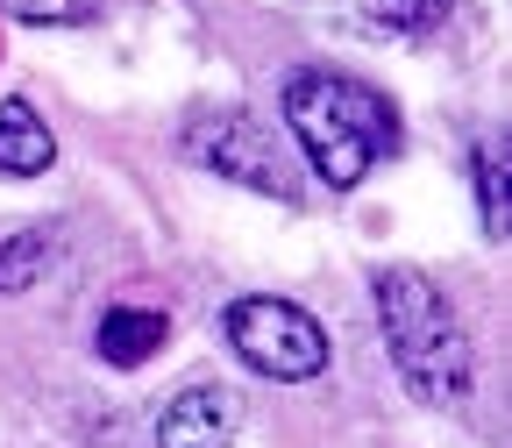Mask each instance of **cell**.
<instances>
[{
    "mask_svg": "<svg viewBox=\"0 0 512 448\" xmlns=\"http://www.w3.org/2000/svg\"><path fill=\"white\" fill-rule=\"evenodd\" d=\"M164 335H171V320L150 313V306H107V313H100V356H107L114 370L150 363V356L164 349Z\"/></svg>",
    "mask_w": 512,
    "mask_h": 448,
    "instance_id": "8",
    "label": "cell"
},
{
    "mask_svg": "<svg viewBox=\"0 0 512 448\" xmlns=\"http://www.w3.org/2000/svg\"><path fill=\"white\" fill-rule=\"evenodd\" d=\"M0 15L36 22V29H79L100 15V0H0Z\"/></svg>",
    "mask_w": 512,
    "mask_h": 448,
    "instance_id": "11",
    "label": "cell"
},
{
    "mask_svg": "<svg viewBox=\"0 0 512 448\" xmlns=\"http://www.w3.org/2000/svg\"><path fill=\"white\" fill-rule=\"evenodd\" d=\"M185 157L192 164H207L249 192H271V200H299V171L278 143V128L271 121H256L249 107H207V114H192L185 121Z\"/></svg>",
    "mask_w": 512,
    "mask_h": 448,
    "instance_id": "4",
    "label": "cell"
},
{
    "mask_svg": "<svg viewBox=\"0 0 512 448\" xmlns=\"http://www.w3.org/2000/svg\"><path fill=\"white\" fill-rule=\"evenodd\" d=\"M50 228H29V235H15V242H0V292H22V285H36L43 278V264H50Z\"/></svg>",
    "mask_w": 512,
    "mask_h": 448,
    "instance_id": "9",
    "label": "cell"
},
{
    "mask_svg": "<svg viewBox=\"0 0 512 448\" xmlns=\"http://www.w3.org/2000/svg\"><path fill=\"white\" fill-rule=\"evenodd\" d=\"M235 427H242V399L221 384H192L164 406L157 448H235Z\"/></svg>",
    "mask_w": 512,
    "mask_h": 448,
    "instance_id": "5",
    "label": "cell"
},
{
    "mask_svg": "<svg viewBox=\"0 0 512 448\" xmlns=\"http://www.w3.org/2000/svg\"><path fill=\"white\" fill-rule=\"evenodd\" d=\"M221 335L228 349L256 370V377H278V384H306L328 370V335H320V320L278 292H249L221 313Z\"/></svg>",
    "mask_w": 512,
    "mask_h": 448,
    "instance_id": "3",
    "label": "cell"
},
{
    "mask_svg": "<svg viewBox=\"0 0 512 448\" xmlns=\"http://www.w3.org/2000/svg\"><path fill=\"white\" fill-rule=\"evenodd\" d=\"M477 200H484V228L505 235L512 228V200H505V157H498V143H477Z\"/></svg>",
    "mask_w": 512,
    "mask_h": 448,
    "instance_id": "10",
    "label": "cell"
},
{
    "mask_svg": "<svg viewBox=\"0 0 512 448\" xmlns=\"http://www.w3.org/2000/svg\"><path fill=\"white\" fill-rule=\"evenodd\" d=\"M57 164V143L29 100H0V171L8 178H43Z\"/></svg>",
    "mask_w": 512,
    "mask_h": 448,
    "instance_id": "7",
    "label": "cell"
},
{
    "mask_svg": "<svg viewBox=\"0 0 512 448\" xmlns=\"http://www.w3.org/2000/svg\"><path fill=\"white\" fill-rule=\"evenodd\" d=\"M320 15H335L342 29H363V36H427L448 22L456 0H313Z\"/></svg>",
    "mask_w": 512,
    "mask_h": 448,
    "instance_id": "6",
    "label": "cell"
},
{
    "mask_svg": "<svg viewBox=\"0 0 512 448\" xmlns=\"http://www.w3.org/2000/svg\"><path fill=\"white\" fill-rule=\"evenodd\" d=\"M278 114L292 128V143L306 150V164L320 171V185H363L370 164H384L399 150V121L392 107H384L363 79H342V72H320V64H306V72L285 79L278 93Z\"/></svg>",
    "mask_w": 512,
    "mask_h": 448,
    "instance_id": "1",
    "label": "cell"
},
{
    "mask_svg": "<svg viewBox=\"0 0 512 448\" xmlns=\"http://www.w3.org/2000/svg\"><path fill=\"white\" fill-rule=\"evenodd\" d=\"M370 299H377V328H384V349H392V370L406 377V392L427 406H463L477 363H470V335H463L456 306L434 292V278H420L406 264L377 271Z\"/></svg>",
    "mask_w": 512,
    "mask_h": 448,
    "instance_id": "2",
    "label": "cell"
}]
</instances>
